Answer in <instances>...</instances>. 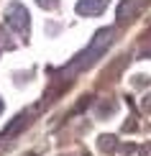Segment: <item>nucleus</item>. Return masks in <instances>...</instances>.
I'll use <instances>...</instances> for the list:
<instances>
[{
    "label": "nucleus",
    "mask_w": 151,
    "mask_h": 156,
    "mask_svg": "<svg viewBox=\"0 0 151 156\" xmlns=\"http://www.w3.org/2000/svg\"><path fill=\"white\" fill-rule=\"evenodd\" d=\"M113 41H115V28H102V31H97L95 38H92V44H90V46L84 49L74 62H69L67 67L62 69V74L69 80V77H74L77 72H84V69H90V67H92V64L105 54V51L110 49V44H113Z\"/></svg>",
    "instance_id": "1"
},
{
    "label": "nucleus",
    "mask_w": 151,
    "mask_h": 156,
    "mask_svg": "<svg viewBox=\"0 0 151 156\" xmlns=\"http://www.w3.org/2000/svg\"><path fill=\"white\" fill-rule=\"evenodd\" d=\"M5 23H8V28L16 31L18 36H28V31H31V16H28V10H26V5L18 3V0L8 3V8H5Z\"/></svg>",
    "instance_id": "2"
},
{
    "label": "nucleus",
    "mask_w": 151,
    "mask_h": 156,
    "mask_svg": "<svg viewBox=\"0 0 151 156\" xmlns=\"http://www.w3.org/2000/svg\"><path fill=\"white\" fill-rule=\"evenodd\" d=\"M108 3L110 0H77V13L84 18H92V16H100V13L108 8Z\"/></svg>",
    "instance_id": "3"
},
{
    "label": "nucleus",
    "mask_w": 151,
    "mask_h": 156,
    "mask_svg": "<svg viewBox=\"0 0 151 156\" xmlns=\"http://www.w3.org/2000/svg\"><path fill=\"white\" fill-rule=\"evenodd\" d=\"M143 0H123L120 8H118V21H128V18H133L136 13L141 10Z\"/></svg>",
    "instance_id": "4"
},
{
    "label": "nucleus",
    "mask_w": 151,
    "mask_h": 156,
    "mask_svg": "<svg viewBox=\"0 0 151 156\" xmlns=\"http://www.w3.org/2000/svg\"><path fill=\"white\" fill-rule=\"evenodd\" d=\"M97 146H100V151H105V154H113L115 151V136H102V138L97 141Z\"/></svg>",
    "instance_id": "5"
},
{
    "label": "nucleus",
    "mask_w": 151,
    "mask_h": 156,
    "mask_svg": "<svg viewBox=\"0 0 151 156\" xmlns=\"http://www.w3.org/2000/svg\"><path fill=\"white\" fill-rule=\"evenodd\" d=\"M26 123H28V115H21V120H16L13 126H8V128H5V136H13L16 131H21V128L26 126Z\"/></svg>",
    "instance_id": "6"
},
{
    "label": "nucleus",
    "mask_w": 151,
    "mask_h": 156,
    "mask_svg": "<svg viewBox=\"0 0 151 156\" xmlns=\"http://www.w3.org/2000/svg\"><path fill=\"white\" fill-rule=\"evenodd\" d=\"M38 5H41V8H46V10H51V8H56V3L59 0H36Z\"/></svg>",
    "instance_id": "7"
},
{
    "label": "nucleus",
    "mask_w": 151,
    "mask_h": 156,
    "mask_svg": "<svg viewBox=\"0 0 151 156\" xmlns=\"http://www.w3.org/2000/svg\"><path fill=\"white\" fill-rule=\"evenodd\" d=\"M3 108H5V105H3V97H0V113H3Z\"/></svg>",
    "instance_id": "8"
}]
</instances>
